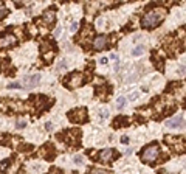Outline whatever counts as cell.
Masks as SVG:
<instances>
[{
	"mask_svg": "<svg viewBox=\"0 0 186 174\" xmlns=\"http://www.w3.org/2000/svg\"><path fill=\"white\" fill-rule=\"evenodd\" d=\"M166 16V10L164 8H155L152 11H149L147 14H144L143 20H141V25L144 28H154L157 27Z\"/></svg>",
	"mask_w": 186,
	"mask_h": 174,
	"instance_id": "1",
	"label": "cell"
},
{
	"mask_svg": "<svg viewBox=\"0 0 186 174\" xmlns=\"http://www.w3.org/2000/svg\"><path fill=\"white\" fill-rule=\"evenodd\" d=\"M158 154H160V148H158V145H149L144 151H143V155H141V158L144 160V162H155V158L158 157Z\"/></svg>",
	"mask_w": 186,
	"mask_h": 174,
	"instance_id": "2",
	"label": "cell"
},
{
	"mask_svg": "<svg viewBox=\"0 0 186 174\" xmlns=\"http://www.w3.org/2000/svg\"><path fill=\"white\" fill-rule=\"evenodd\" d=\"M68 118L74 123H81V121H85L87 120V110L82 107V109H74L68 114Z\"/></svg>",
	"mask_w": 186,
	"mask_h": 174,
	"instance_id": "3",
	"label": "cell"
},
{
	"mask_svg": "<svg viewBox=\"0 0 186 174\" xmlns=\"http://www.w3.org/2000/svg\"><path fill=\"white\" fill-rule=\"evenodd\" d=\"M39 83H40V75H31V76H25V79L22 81V86L27 89H31V87H36Z\"/></svg>",
	"mask_w": 186,
	"mask_h": 174,
	"instance_id": "4",
	"label": "cell"
},
{
	"mask_svg": "<svg viewBox=\"0 0 186 174\" xmlns=\"http://www.w3.org/2000/svg\"><path fill=\"white\" fill-rule=\"evenodd\" d=\"M81 84H82V75H81V73H73V75L70 76V79L65 81V86H68V87H71V89H76V87H79Z\"/></svg>",
	"mask_w": 186,
	"mask_h": 174,
	"instance_id": "5",
	"label": "cell"
},
{
	"mask_svg": "<svg viewBox=\"0 0 186 174\" xmlns=\"http://www.w3.org/2000/svg\"><path fill=\"white\" fill-rule=\"evenodd\" d=\"M183 123H184L183 117L177 115V117H174V118H171V120L166 121V127H169V129H177V127H181Z\"/></svg>",
	"mask_w": 186,
	"mask_h": 174,
	"instance_id": "6",
	"label": "cell"
},
{
	"mask_svg": "<svg viewBox=\"0 0 186 174\" xmlns=\"http://www.w3.org/2000/svg\"><path fill=\"white\" fill-rule=\"evenodd\" d=\"M16 44V38L13 34H6L0 38V47H11Z\"/></svg>",
	"mask_w": 186,
	"mask_h": 174,
	"instance_id": "7",
	"label": "cell"
},
{
	"mask_svg": "<svg viewBox=\"0 0 186 174\" xmlns=\"http://www.w3.org/2000/svg\"><path fill=\"white\" fill-rule=\"evenodd\" d=\"M107 45V38L106 36H98L95 41H93V47H95L96 50H101Z\"/></svg>",
	"mask_w": 186,
	"mask_h": 174,
	"instance_id": "8",
	"label": "cell"
},
{
	"mask_svg": "<svg viewBox=\"0 0 186 174\" xmlns=\"http://www.w3.org/2000/svg\"><path fill=\"white\" fill-rule=\"evenodd\" d=\"M112 154H113V149H104L99 154V160L101 162H109L112 158Z\"/></svg>",
	"mask_w": 186,
	"mask_h": 174,
	"instance_id": "9",
	"label": "cell"
},
{
	"mask_svg": "<svg viewBox=\"0 0 186 174\" xmlns=\"http://www.w3.org/2000/svg\"><path fill=\"white\" fill-rule=\"evenodd\" d=\"M44 20H45L47 24H53V22L56 20V14H54L51 10H48V11L44 14Z\"/></svg>",
	"mask_w": 186,
	"mask_h": 174,
	"instance_id": "10",
	"label": "cell"
},
{
	"mask_svg": "<svg viewBox=\"0 0 186 174\" xmlns=\"http://www.w3.org/2000/svg\"><path fill=\"white\" fill-rule=\"evenodd\" d=\"M143 53H144V47H143V45H138V47H135V48H133L132 56L138 58V56H143Z\"/></svg>",
	"mask_w": 186,
	"mask_h": 174,
	"instance_id": "11",
	"label": "cell"
},
{
	"mask_svg": "<svg viewBox=\"0 0 186 174\" xmlns=\"http://www.w3.org/2000/svg\"><path fill=\"white\" fill-rule=\"evenodd\" d=\"M124 106H126V98H124V96H120L118 101H116V107H118V110H123Z\"/></svg>",
	"mask_w": 186,
	"mask_h": 174,
	"instance_id": "12",
	"label": "cell"
},
{
	"mask_svg": "<svg viewBox=\"0 0 186 174\" xmlns=\"http://www.w3.org/2000/svg\"><path fill=\"white\" fill-rule=\"evenodd\" d=\"M22 87H23V86H22V83H19V81L8 84V89H22Z\"/></svg>",
	"mask_w": 186,
	"mask_h": 174,
	"instance_id": "13",
	"label": "cell"
},
{
	"mask_svg": "<svg viewBox=\"0 0 186 174\" xmlns=\"http://www.w3.org/2000/svg\"><path fill=\"white\" fill-rule=\"evenodd\" d=\"M73 160H74L76 165H82V163H84V157H82V155H74Z\"/></svg>",
	"mask_w": 186,
	"mask_h": 174,
	"instance_id": "14",
	"label": "cell"
},
{
	"mask_svg": "<svg viewBox=\"0 0 186 174\" xmlns=\"http://www.w3.org/2000/svg\"><path fill=\"white\" fill-rule=\"evenodd\" d=\"M91 174H110V172H107V171H104V169H93Z\"/></svg>",
	"mask_w": 186,
	"mask_h": 174,
	"instance_id": "15",
	"label": "cell"
},
{
	"mask_svg": "<svg viewBox=\"0 0 186 174\" xmlns=\"http://www.w3.org/2000/svg\"><path fill=\"white\" fill-rule=\"evenodd\" d=\"M65 67H67V62H65V61H61L59 65H57V70H64Z\"/></svg>",
	"mask_w": 186,
	"mask_h": 174,
	"instance_id": "16",
	"label": "cell"
},
{
	"mask_svg": "<svg viewBox=\"0 0 186 174\" xmlns=\"http://www.w3.org/2000/svg\"><path fill=\"white\" fill-rule=\"evenodd\" d=\"M25 126H27V123L22 120V121H17V126H16V127H17V129H23Z\"/></svg>",
	"mask_w": 186,
	"mask_h": 174,
	"instance_id": "17",
	"label": "cell"
},
{
	"mask_svg": "<svg viewBox=\"0 0 186 174\" xmlns=\"http://www.w3.org/2000/svg\"><path fill=\"white\" fill-rule=\"evenodd\" d=\"M76 30H78V24H76V22H73V24L70 25V31H71V33H74Z\"/></svg>",
	"mask_w": 186,
	"mask_h": 174,
	"instance_id": "18",
	"label": "cell"
},
{
	"mask_svg": "<svg viewBox=\"0 0 186 174\" xmlns=\"http://www.w3.org/2000/svg\"><path fill=\"white\" fill-rule=\"evenodd\" d=\"M101 117H103V118H107V117H109V110H107V109H101Z\"/></svg>",
	"mask_w": 186,
	"mask_h": 174,
	"instance_id": "19",
	"label": "cell"
},
{
	"mask_svg": "<svg viewBox=\"0 0 186 174\" xmlns=\"http://www.w3.org/2000/svg\"><path fill=\"white\" fill-rule=\"evenodd\" d=\"M5 14H8V11H6L5 8H0V19L5 17Z\"/></svg>",
	"mask_w": 186,
	"mask_h": 174,
	"instance_id": "20",
	"label": "cell"
},
{
	"mask_svg": "<svg viewBox=\"0 0 186 174\" xmlns=\"http://www.w3.org/2000/svg\"><path fill=\"white\" fill-rule=\"evenodd\" d=\"M45 129H47L48 132H50V131H53V124H51L50 121H48V123H45Z\"/></svg>",
	"mask_w": 186,
	"mask_h": 174,
	"instance_id": "21",
	"label": "cell"
},
{
	"mask_svg": "<svg viewBox=\"0 0 186 174\" xmlns=\"http://www.w3.org/2000/svg\"><path fill=\"white\" fill-rule=\"evenodd\" d=\"M178 73H180V75H184V73H186V65L180 67V69H178Z\"/></svg>",
	"mask_w": 186,
	"mask_h": 174,
	"instance_id": "22",
	"label": "cell"
},
{
	"mask_svg": "<svg viewBox=\"0 0 186 174\" xmlns=\"http://www.w3.org/2000/svg\"><path fill=\"white\" fill-rule=\"evenodd\" d=\"M99 62H101L103 65H106V64L109 62V59H107V58H101V61H99Z\"/></svg>",
	"mask_w": 186,
	"mask_h": 174,
	"instance_id": "23",
	"label": "cell"
},
{
	"mask_svg": "<svg viewBox=\"0 0 186 174\" xmlns=\"http://www.w3.org/2000/svg\"><path fill=\"white\" fill-rule=\"evenodd\" d=\"M8 163H10L8 160H6V162H2V165H0V169H3L5 166H8Z\"/></svg>",
	"mask_w": 186,
	"mask_h": 174,
	"instance_id": "24",
	"label": "cell"
},
{
	"mask_svg": "<svg viewBox=\"0 0 186 174\" xmlns=\"http://www.w3.org/2000/svg\"><path fill=\"white\" fill-rule=\"evenodd\" d=\"M129 98H130V100L133 101V100H137V98H138V93H132V95H130Z\"/></svg>",
	"mask_w": 186,
	"mask_h": 174,
	"instance_id": "25",
	"label": "cell"
},
{
	"mask_svg": "<svg viewBox=\"0 0 186 174\" xmlns=\"http://www.w3.org/2000/svg\"><path fill=\"white\" fill-rule=\"evenodd\" d=\"M121 141H123L124 145H126V143H129V137H126V135H124V137L121 138Z\"/></svg>",
	"mask_w": 186,
	"mask_h": 174,
	"instance_id": "26",
	"label": "cell"
},
{
	"mask_svg": "<svg viewBox=\"0 0 186 174\" xmlns=\"http://www.w3.org/2000/svg\"><path fill=\"white\" fill-rule=\"evenodd\" d=\"M61 31H62V30H61V28H57V30H56V31H54V36H56V38H57V36H59V34H61Z\"/></svg>",
	"mask_w": 186,
	"mask_h": 174,
	"instance_id": "27",
	"label": "cell"
},
{
	"mask_svg": "<svg viewBox=\"0 0 186 174\" xmlns=\"http://www.w3.org/2000/svg\"><path fill=\"white\" fill-rule=\"evenodd\" d=\"M56 174H59V171H56Z\"/></svg>",
	"mask_w": 186,
	"mask_h": 174,
	"instance_id": "28",
	"label": "cell"
},
{
	"mask_svg": "<svg viewBox=\"0 0 186 174\" xmlns=\"http://www.w3.org/2000/svg\"><path fill=\"white\" fill-rule=\"evenodd\" d=\"M184 126H186V123H184Z\"/></svg>",
	"mask_w": 186,
	"mask_h": 174,
	"instance_id": "29",
	"label": "cell"
}]
</instances>
